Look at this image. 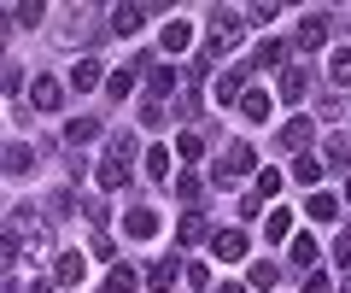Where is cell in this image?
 Instances as JSON below:
<instances>
[{
	"mask_svg": "<svg viewBox=\"0 0 351 293\" xmlns=\"http://www.w3.org/2000/svg\"><path fill=\"white\" fill-rule=\"evenodd\" d=\"M6 241H12V246H18V258H29V264H41V258L53 253L47 223L36 217V205H12V211H6Z\"/></svg>",
	"mask_w": 351,
	"mask_h": 293,
	"instance_id": "6da1fadb",
	"label": "cell"
},
{
	"mask_svg": "<svg viewBox=\"0 0 351 293\" xmlns=\"http://www.w3.org/2000/svg\"><path fill=\"white\" fill-rule=\"evenodd\" d=\"M252 170H258V153H252L246 141H228V147H223V165L211 170V182L223 188V182H234V176H252Z\"/></svg>",
	"mask_w": 351,
	"mask_h": 293,
	"instance_id": "7a4b0ae2",
	"label": "cell"
},
{
	"mask_svg": "<svg viewBox=\"0 0 351 293\" xmlns=\"http://www.w3.org/2000/svg\"><path fill=\"white\" fill-rule=\"evenodd\" d=\"M328 30H334V18H328V12H304V24L293 30V47H299V53L328 47Z\"/></svg>",
	"mask_w": 351,
	"mask_h": 293,
	"instance_id": "3957f363",
	"label": "cell"
},
{
	"mask_svg": "<svg viewBox=\"0 0 351 293\" xmlns=\"http://www.w3.org/2000/svg\"><path fill=\"white\" fill-rule=\"evenodd\" d=\"M94 36V12H88V6H71V12H64V24L53 30V41H59V47H76V41H88Z\"/></svg>",
	"mask_w": 351,
	"mask_h": 293,
	"instance_id": "277c9868",
	"label": "cell"
},
{
	"mask_svg": "<svg viewBox=\"0 0 351 293\" xmlns=\"http://www.w3.org/2000/svg\"><path fill=\"white\" fill-rule=\"evenodd\" d=\"M123 235L129 241H152V235H158V211H152V205H129L123 211Z\"/></svg>",
	"mask_w": 351,
	"mask_h": 293,
	"instance_id": "5b68a950",
	"label": "cell"
},
{
	"mask_svg": "<svg viewBox=\"0 0 351 293\" xmlns=\"http://www.w3.org/2000/svg\"><path fill=\"white\" fill-rule=\"evenodd\" d=\"M29 106H36V112H59L64 106V82L59 77H36L29 82Z\"/></svg>",
	"mask_w": 351,
	"mask_h": 293,
	"instance_id": "8992f818",
	"label": "cell"
},
{
	"mask_svg": "<svg viewBox=\"0 0 351 293\" xmlns=\"http://www.w3.org/2000/svg\"><path fill=\"white\" fill-rule=\"evenodd\" d=\"M100 82H112L100 59H76V65H71V89H76V94H94Z\"/></svg>",
	"mask_w": 351,
	"mask_h": 293,
	"instance_id": "52a82bcc",
	"label": "cell"
},
{
	"mask_svg": "<svg viewBox=\"0 0 351 293\" xmlns=\"http://www.w3.org/2000/svg\"><path fill=\"white\" fill-rule=\"evenodd\" d=\"M94 182H100L106 194H117V188H129V159H112V153H106L100 165H94Z\"/></svg>",
	"mask_w": 351,
	"mask_h": 293,
	"instance_id": "ba28073f",
	"label": "cell"
},
{
	"mask_svg": "<svg viewBox=\"0 0 351 293\" xmlns=\"http://www.w3.org/2000/svg\"><path fill=\"white\" fill-rule=\"evenodd\" d=\"M141 71H152V59H147V53H141L135 65H123V71H112L106 94H112V100H129V89H135V77H141Z\"/></svg>",
	"mask_w": 351,
	"mask_h": 293,
	"instance_id": "9c48e42d",
	"label": "cell"
},
{
	"mask_svg": "<svg viewBox=\"0 0 351 293\" xmlns=\"http://www.w3.org/2000/svg\"><path fill=\"white\" fill-rule=\"evenodd\" d=\"M211 253L223 258V264H234V258H246V229H217V235H211Z\"/></svg>",
	"mask_w": 351,
	"mask_h": 293,
	"instance_id": "30bf717a",
	"label": "cell"
},
{
	"mask_svg": "<svg viewBox=\"0 0 351 293\" xmlns=\"http://www.w3.org/2000/svg\"><path fill=\"white\" fill-rule=\"evenodd\" d=\"M82 276H88V258H82V253H59V264H53V281H59V288H76Z\"/></svg>",
	"mask_w": 351,
	"mask_h": 293,
	"instance_id": "8fae6325",
	"label": "cell"
},
{
	"mask_svg": "<svg viewBox=\"0 0 351 293\" xmlns=\"http://www.w3.org/2000/svg\"><path fill=\"white\" fill-rule=\"evenodd\" d=\"M36 170V147L29 141H6V176H29Z\"/></svg>",
	"mask_w": 351,
	"mask_h": 293,
	"instance_id": "7c38bea8",
	"label": "cell"
},
{
	"mask_svg": "<svg viewBox=\"0 0 351 293\" xmlns=\"http://www.w3.org/2000/svg\"><path fill=\"white\" fill-rule=\"evenodd\" d=\"M311 135H316L311 117H293V124H281V147H287V153H304V147H311Z\"/></svg>",
	"mask_w": 351,
	"mask_h": 293,
	"instance_id": "4fadbf2b",
	"label": "cell"
},
{
	"mask_svg": "<svg viewBox=\"0 0 351 293\" xmlns=\"http://www.w3.org/2000/svg\"><path fill=\"white\" fill-rule=\"evenodd\" d=\"M141 24H147V6H112V30H117V36H123V41L135 36Z\"/></svg>",
	"mask_w": 351,
	"mask_h": 293,
	"instance_id": "5bb4252c",
	"label": "cell"
},
{
	"mask_svg": "<svg viewBox=\"0 0 351 293\" xmlns=\"http://www.w3.org/2000/svg\"><path fill=\"white\" fill-rule=\"evenodd\" d=\"M211 94H217L223 106H240V100H246V89H240V71H223V77H211Z\"/></svg>",
	"mask_w": 351,
	"mask_h": 293,
	"instance_id": "9a60e30c",
	"label": "cell"
},
{
	"mask_svg": "<svg viewBox=\"0 0 351 293\" xmlns=\"http://www.w3.org/2000/svg\"><path fill=\"white\" fill-rule=\"evenodd\" d=\"M64 141H71V147H88V141H100V117H71V124H64Z\"/></svg>",
	"mask_w": 351,
	"mask_h": 293,
	"instance_id": "2e32d148",
	"label": "cell"
},
{
	"mask_svg": "<svg viewBox=\"0 0 351 293\" xmlns=\"http://www.w3.org/2000/svg\"><path fill=\"white\" fill-rule=\"evenodd\" d=\"M240 117H246V124H269V94H263V89H246V100H240Z\"/></svg>",
	"mask_w": 351,
	"mask_h": 293,
	"instance_id": "e0dca14e",
	"label": "cell"
},
{
	"mask_svg": "<svg viewBox=\"0 0 351 293\" xmlns=\"http://www.w3.org/2000/svg\"><path fill=\"white\" fill-rule=\"evenodd\" d=\"M304 217H311V223H334L339 200H334V194H311V200H304Z\"/></svg>",
	"mask_w": 351,
	"mask_h": 293,
	"instance_id": "ac0fdd59",
	"label": "cell"
},
{
	"mask_svg": "<svg viewBox=\"0 0 351 293\" xmlns=\"http://www.w3.org/2000/svg\"><path fill=\"white\" fill-rule=\"evenodd\" d=\"M322 159H328V170H346L351 165V135H328L322 141Z\"/></svg>",
	"mask_w": 351,
	"mask_h": 293,
	"instance_id": "d6986e66",
	"label": "cell"
},
{
	"mask_svg": "<svg viewBox=\"0 0 351 293\" xmlns=\"http://www.w3.org/2000/svg\"><path fill=\"white\" fill-rule=\"evenodd\" d=\"M205 235H211V223H205V217L199 211H182V223H176V241H205Z\"/></svg>",
	"mask_w": 351,
	"mask_h": 293,
	"instance_id": "ffe728a7",
	"label": "cell"
},
{
	"mask_svg": "<svg viewBox=\"0 0 351 293\" xmlns=\"http://www.w3.org/2000/svg\"><path fill=\"white\" fill-rule=\"evenodd\" d=\"M281 53H287V47H281L276 36H269V41H258V47H252V71H276V65H281Z\"/></svg>",
	"mask_w": 351,
	"mask_h": 293,
	"instance_id": "44dd1931",
	"label": "cell"
},
{
	"mask_svg": "<svg viewBox=\"0 0 351 293\" xmlns=\"http://www.w3.org/2000/svg\"><path fill=\"white\" fill-rule=\"evenodd\" d=\"M328 82H334V89H351V47H334V59H328Z\"/></svg>",
	"mask_w": 351,
	"mask_h": 293,
	"instance_id": "7402d4cb",
	"label": "cell"
},
{
	"mask_svg": "<svg viewBox=\"0 0 351 293\" xmlns=\"http://www.w3.org/2000/svg\"><path fill=\"white\" fill-rule=\"evenodd\" d=\"M147 288H152V293H170V288H176V258H158V264L147 270Z\"/></svg>",
	"mask_w": 351,
	"mask_h": 293,
	"instance_id": "603a6c76",
	"label": "cell"
},
{
	"mask_svg": "<svg viewBox=\"0 0 351 293\" xmlns=\"http://www.w3.org/2000/svg\"><path fill=\"white\" fill-rule=\"evenodd\" d=\"M6 18H12V24H24V30H36L41 18H47V6H41V0H24V6H6Z\"/></svg>",
	"mask_w": 351,
	"mask_h": 293,
	"instance_id": "cb8c5ba5",
	"label": "cell"
},
{
	"mask_svg": "<svg viewBox=\"0 0 351 293\" xmlns=\"http://www.w3.org/2000/svg\"><path fill=\"white\" fill-rule=\"evenodd\" d=\"M188 41H193V30L182 24V18H170V24H164V53H188Z\"/></svg>",
	"mask_w": 351,
	"mask_h": 293,
	"instance_id": "d4e9b609",
	"label": "cell"
},
{
	"mask_svg": "<svg viewBox=\"0 0 351 293\" xmlns=\"http://www.w3.org/2000/svg\"><path fill=\"white\" fill-rule=\"evenodd\" d=\"M281 100H304V94H311V77H304V71H281Z\"/></svg>",
	"mask_w": 351,
	"mask_h": 293,
	"instance_id": "484cf974",
	"label": "cell"
},
{
	"mask_svg": "<svg viewBox=\"0 0 351 293\" xmlns=\"http://www.w3.org/2000/svg\"><path fill=\"white\" fill-rule=\"evenodd\" d=\"M141 288V276L129 264H112V276H106V293H135Z\"/></svg>",
	"mask_w": 351,
	"mask_h": 293,
	"instance_id": "4316f807",
	"label": "cell"
},
{
	"mask_svg": "<svg viewBox=\"0 0 351 293\" xmlns=\"http://www.w3.org/2000/svg\"><path fill=\"white\" fill-rule=\"evenodd\" d=\"M276 281H281V264H269V258H258V264H252V288H263V293H269Z\"/></svg>",
	"mask_w": 351,
	"mask_h": 293,
	"instance_id": "83f0119b",
	"label": "cell"
},
{
	"mask_svg": "<svg viewBox=\"0 0 351 293\" xmlns=\"http://www.w3.org/2000/svg\"><path fill=\"white\" fill-rule=\"evenodd\" d=\"M287 253H293V264H304V270H311L316 258H322V253H316V241H311V235H293V246H287Z\"/></svg>",
	"mask_w": 351,
	"mask_h": 293,
	"instance_id": "f1b7e54d",
	"label": "cell"
},
{
	"mask_svg": "<svg viewBox=\"0 0 351 293\" xmlns=\"http://www.w3.org/2000/svg\"><path fill=\"white\" fill-rule=\"evenodd\" d=\"M263 235H269V241H287V235H293V217L287 211H269V217H263Z\"/></svg>",
	"mask_w": 351,
	"mask_h": 293,
	"instance_id": "f546056e",
	"label": "cell"
},
{
	"mask_svg": "<svg viewBox=\"0 0 351 293\" xmlns=\"http://www.w3.org/2000/svg\"><path fill=\"white\" fill-rule=\"evenodd\" d=\"M176 82H182V71H170V65H158V71H152V100H164V94H170Z\"/></svg>",
	"mask_w": 351,
	"mask_h": 293,
	"instance_id": "4dcf8cb0",
	"label": "cell"
},
{
	"mask_svg": "<svg viewBox=\"0 0 351 293\" xmlns=\"http://www.w3.org/2000/svg\"><path fill=\"white\" fill-rule=\"evenodd\" d=\"M322 170H328V165H316V153H299V159H293V176H299V182H316Z\"/></svg>",
	"mask_w": 351,
	"mask_h": 293,
	"instance_id": "1f68e13d",
	"label": "cell"
},
{
	"mask_svg": "<svg viewBox=\"0 0 351 293\" xmlns=\"http://www.w3.org/2000/svg\"><path fill=\"white\" fill-rule=\"evenodd\" d=\"M199 188L205 182L193 176V170H176V200H199Z\"/></svg>",
	"mask_w": 351,
	"mask_h": 293,
	"instance_id": "d6a6232c",
	"label": "cell"
},
{
	"mask_svg": "<svg viewBox=\"0 0 351 293\" xmlns=\"http://www.w3.org/2000/svg\"><path fill=\"white\" fill-rule=\"evenodd\" d=\"M176 153H182V159L193 165V159L205 153V135H193V129H188V135H176Z\"/></svg>",
	"mask_w": 351,
	"mask_h": 293,
	"instance_id": "836d02e7",
	"label": "cell"
},
{
	"mask_svg": "<svg viewBox=\"0 0 351 293\" xmlns=\"http://www.w3.org/2000/svg\"><path fill=\"white\" fill-rule=\"evenodd\" d=\"M170 165H176V159L164 153V147H152V153H147V176H158V182H164V176H170Z\"/></svg>",
	"mask_w": 351,
	"mask_h": 293,
	"instance_id": "e575fe53",
	"label": "cell"
},
{
	"mask_svg": "<svg viewBox=\"0 0 351 293\" xmlns=\"http://www.w3.org/2000/svg\"><path fill=\"white\" fill-rule=\"evenodd\" d=\"M106 153H112V159H135V135H129V129L112 135V141H106Z\"/></svg>",
	"mask_w": 351,
	"mask_h": 293,
	"instance_id": "d590c367",
	"label": "cell"
},
{
	"mask_svg": "<svg viewBox=\"0 0 351 293\" xmlns=\"http://www.w3.org/2000/svg\"><path fill=\"white\" fill-rule=\"evenodd\" d=\"M281 194V170H258V200H276Z\"/></svg>",
	"mask_w": 351,
	"mask_h": 293,
	"instance_id": "8d00e7d4",
	"label": "cell"
},
{
	"mask_svg": "<svg viewBox=\"0 0 351 293\" xmlns=\"http://www.w3.org/2000/svg\"><path fill=\"white\" fill-rule=\"evenodd\" d=\"M141 124H147V129H164V124H170V117H164V100H147V106H141Z\"/></svg>",
	"mask_w": 351,
	"mask_h": 293,
	"instance_id": "74e56055",
	"label": "cell"
},
{
	"mask_svg": "<svg viewBox=\"0 0 351 293\" xmlns=\"http://www.w3.org/2000/svg\"><path fill=\"white\" fill-rule=\"evenodd\" d=\"M276 12H281V6H276V0H258V6H252V24H276Z\"/></svg>",
	"mask_w": 351,
	"mask_h": 293,
	"instance_id": "f35d334b",
	"label": "cell"
},
{
	"mask_svg": "<svg viewBox=\"0 0 351 293\" xmlns=\"http://www.w3.org/2000/svg\"><path fill=\"white\" fill-rule=\"evenodd\" d=\"M334 264H346V270H351V229H339V235H334Z\"/></svg>",
	"mask_w": 351,
	"mask_h": 293,
	"instance_id": "ab89813d",
	"label": "cell"
},
{
	"mask_svg": "<svg viewBox=\"0 0 351 293\" xmlns=\"http://www.w3.org/2000/svg\"><path fill=\"white\" fill-rule=\"evenodd\" d=\"M0 82H6V94H18V89H24V65H6V77H0Z\"/></svg>",
	"mask_w": 351,
	"mask_h": 293,
	"instance_id": "60d3db41",
	"label": "cell"
},
{
	"mask_svg": "<svg viewBox=\"0 0 351 293\" xmlns=\"http://www.w3.org/2000/svg\"><path fill=\"white\" fill-rule=\"evenodd\" d=\"M82 211H88V223H94V229L106 223V200H82Z\"/></svg>",
	"mask_w": 351,
	"mask_h": 293,
	"instance_id": "b9f144b4",
	"label": "cell"
},
{
	"mask_svg": "<svg viewBox=\"0 0 351 293\" xmlns=\"http://www.w3.org/2000/svg\"><path fill=\"white\" fill-rule=\"evenodd\" d=\"M304 293H334V281H328L322 270H316V276H304Z\"/></svg>",
	"mask_w": 351,
	"mask_h": 293,
	"instance_id": "7bdbcfd3",
	"label": "cell"
},
{
	"mask_svg": "<svg viewBox=\"0 0 351 293\" xmlns=\"http://www.w3.org/2000/svg\"><path fill=\"white\" fill-rule=\"evenodd\" d=\"M188 281H193V288L205 293V288H211V270H205V264H188Z\"/></svg>",
	"mask_w": 351,
	"mask_h": 293,
	"instance_id": "ee69618b",
	"label": "cell"
},
{
	"mask_svg": "<svg viewBox=\"0 0 351 293\" xmlns=\"http://www.w3.org/2000/svg\"><path fill=\"white\" fill-rule=\"evenodd\" d=\"M240 217H269V211H263V200H258V194H246V200H240Z\"/></svg>",
	"mask_w": 351,
	"mask_h": 293,
	"instance_id": "f6af8a7d",
	"label": "cell"
},
{
	"mask_svg": "<svg viewBox=\"0 0 351 293\" xmlns=\"http://www.w3.org/2000/svg\"><path fill=\"white\" fill-rule=\"evenodd\" d=\"M53 288H59V281H53V276H36V281H29V288H24V293H53Z\"/></svg>",
	"mask_w": 351,
	"mask_h": 293,
	"instance_id": "bcb514c9",
	"label": "cell"
},
{
	"mask_svg": "<svg viewBox=\"0 0 351 293\" xmlns=\"http://www.w3.org/2000/svg\"><path fill=\"white\" fill-rule=\"evenodd\" d=\"M211 293H246V281H223V288H211Z\"/></svg>",
	"mask_w": 351,
	"mask_h": 293,
	"instance_id": "7dc6e473",
	"label": "cell"
},
{
	"mask_svg": "<svg viewBox=\"0 0 351 293\" xmlns=\"http://www.w3.org/2000/svg\"><path fill=\"white\" fill-rule=\"evenodd\" d=\"M346 205H351V182H346Z\"/></svg>",
	"mask_w": 351,
	"mask_h": 293,
	"instance_id": "c3c4849f",
	"label": "cell"
}]
</instances>
